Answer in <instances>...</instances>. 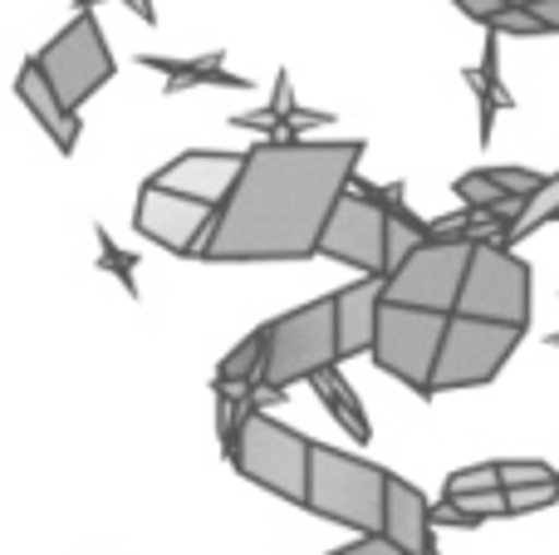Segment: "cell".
<instances>
[{"mask_svg":"<svg viewBox=\"0 0 559 555\" xmlns=\"http://www.w3.org/2000/svg\"><path fill=\"white\" fill-rule=\"evenodd\" d=\"M94 241H98V271L118 275V285H123V291L138 300V256H133V251H118V241L108 236L104 222L94 226Z\"/></svg>","mask_w":559,"mask_h":555,"instance_id":"603a6c76","label":"cell"},{"mask_svg":"<svg viewBox=\"0 0 559 555\" xmlns=\"http://www.w3.org/2000/svg\"><path fill=\"white\" fill-rule=\"evenodd\" d=\"M456 315H476V320L531 330V265L511 246H476Z\"/></svg>","mask_w":559,"mask_h":555,"instance_id":"9c48e42d","label":"cell"},{"mask_svg":"<svg viewBox=\"0 0 559 555\" xmlns=\"http://www.w3.org/2000/svg\"><path fill=\"white\" fill-rule=\"evenodd\" d=\"M35 59H39V69L49 74L55 94L64 98L74 114L108 84V79H114V69H118L114 64V49H108L104 25H98L94 10H74V20H69V25L59 29L49 45H39Z\"/></svg>","mask_w":559,"mask_h":555,"instance_id":"52a82bcc","label":"cell"},{"mask_svg":"<svg viewBox=\"0 0 559 555\" xmlns=\"http://www.w3.org/2000/svg\"><path fill=\"white\" fill-rule=\"evenodd\" d=\"M265 334H271L265 340V369H261V383H255V403L261 409L285 403V393L295 383H309L329 364H344L334 295H319V300L295 305V310L265 320Z\"/></svg>","mask_w":559,"mask_h":555,"instance_id":"7a4b0ae2","label":"cell"},{"mask_svg":"<svg viewBox=\"0 0 559 555\" xmlns=\"http://www.w3.org/2000/svg\"><path fill=\"white\" fill-rule=\"evenodd\" d=\"M506 5H535V0H506Z\"/></svg>","mask_w":559,"mask_h":555,"instance_id":"d6a6232c","label":"cell"},{"mask_svg":"<svg viewBox=\"0 0 559 555\" xmlns=\"http://www.w3.org/2000/svg\"><path fill=\"white\" fill-rule=\"evenodd\" d=\"M309 389H314V399L324 403V413L348 433V438L358 442V448H364V442H373V423H368V413H364V403H358L354 383L338 374V364L319 369L314 379H309Z\"/></svg>","mask_w":559,"mask_h":555,"instance_id":"d6986e66","label":"cell"},{"mask_svg":"<svg viewBox=\"0 0 559 555\" xmlns=\"http://www.w3.org/2000/svg\"><path fill=\"white\" fill-rule=\"evenodd\" d=\"M98 5V0H74V10H94Z\"/></svg>","mask_w":559,"mask_h":555,"instance_id":"1f68e13d","label":"cell"},{"mask_svg":"<svg viewBox=\"0 0 559 555\" xmlns=\"http://www.w3.org/2000/svg\"><path fill=\"white\" fill-rule=\"evenodd\" d=\"M133 226H138V236L157 241L173 256H202L206 236H212V226H216V206L173 192V187H157L153 177H147V182L138 187Z\"/></svg>","mask_w":559,"mask_h":555,"instance_id":"8fae6325","label":"cell"},{"mask_svg":"<svg viewBox=\"0 0 559 555\" xmlns=\"http://www.w3.org/2000/svg\"><path fill=\"white\" fill-rule=\"evenodd\" d=\"M319 256L358 275H388V212L348 182V192L329 212L324 236H319Z\"/></svg>","mask_w":559,"mask_h":555,"instance_id":"30bf717a","label":"cell"},{"mask_svg":"<svg viewBox=\"0 0 559 555\" xmlns=\"http://www.w3.org/2000/svg\"><path fill=\"white\" fill-rule=\"evenodd\" d=\"M241 167H246V153H226V147H187V153H177L173 163L157 167L153 182L173 187V192H182V197H197V202H206V206H222L226 197H231Z\"/></svg>","mask_w":559,"mask_h":555,"instance_id":"7c38bea8","label":"cell"},{"mask_svg":"<svg viewBox=\"0 0 559 555\" xmlns=\"http://www.w3.org/2000/svg\"><path fill=\"white\" fill-rule=\"evenodd\" d=\"M138 64L163 74V94H187V88H251L246 74L226 69V49H206V55H138Z\"/></svg>","mask_w":559,"mask_h":555,"instance_id":"2e32d148","label":"cell"},{"mask_svg":"<svg viewBox=\"0 0 559 555\" xmlns=\"http://www.w3.org/2000/svg\"><path fill=\"white\" fill-rule=\"evenodd\" d=\"M265 324L261 330H251L241 344H231L226 350V359L216 364V379L212 383H236V389H255L261 383V369H265Z\"/></svg>","mask_w":559,"mask_h":555,"instance_id":"ffe728a7","label":"cell"},{"mask_svg":"<svg viewBox=\"0 0 559 555\" xmlns=\"http://www.w3.org/2000/svg\"><path fill=\"white\" fill-rule=\"evenodd\" d=\"M329 555H334V551H329Z\"/></svg>","mask_w":559,"mask_h":555,"instance_id":"e575fe53","label":"cell"},{"mask_svg":"<svg viewBox=\"0 0 559 555\" xmlns=\"http://www.w3.org/2000/svg\"><path fill=\"white\" fill-rule=\"evenodd\" d=\"M231 128H246V133H261V138H299L305 128L314 123H334V114H319V108H305L295 98V84H289V69L275 74V94L265 108H251V114H231L226 118Z\"/></svg>","mask_w":559,"mask_h":555,"instance_id":"ac0fdd59","label":"cell"},{"mask_svg":"<svg viewBox=\"0 0 559 555\" xmlns=\"http://www.w3.org/2000/svg\"><path fill=\"white\" fill-rule=\"evenodd\" d=\"M432 501L423 497V487H413L407 477H388V511H383V536L407 555H432Z\"/></svg>","mask_w":559,"mask_h":555,"instance_id":"e0dca14e","label":"cell"},{"mask_svg":"<svg viewBox=\"0 0 559 555\" xmlns=\"http://www.w3.org/2000/svg\"><path fill=\"white\" fill-rule=\"evenodd\" d=\"M447 324H452V315L423 310V305H403V300H388L383 295L373 354H368V359L383 374H393L397 383H407L417 399H432V374H437V359H442Z\"/></svg>","mask_w":559,"mask_h":555,"instance_id":"5b68a950","label":"cell"},{"mask_svg":"<svg viewBox=\"0 0 559 555\" xmlns=\"http://www.w3.org/2000/svg\"><path fill=\"white\" fill-rule=\"evenodd\" d=\"M472 256H476V241H466V236H432V241H423L388 275V300L456 315L466 271H472Z\"/></svg>","mask_w":559,"mask_h":555,"instance_id":"ba28073f","label":"cell"},{"mask_svg":"<svg viewBox=\"0 0 559 555\" xmlns=\"http://www.w3.org/2000/svg\"><path fill=\"white\" fill-rule=\"evenodd\" d=\"M506 472V487H535V482H559V472L550 468V462L540 458H506L501 462Z\"/></svg>","mask_w":559,"mask_h":555,"instance_id":"484cf974","label":"cell"},{"mask_svg":"<svg viewBox=\"0 0 559 555\" xmlns=\"http://www.w3.org/2000/svg\"><path fill=\"white\" fill-rule=\"evenodd\" d=\"M334 555H407L403 546H393V541L383 536V531H373V536H358V541H348L344 551H334Z\"/></svg>","mask_w":559,"mask_h":555,"instance_id":"f1b7e54d","label":"cell"},{"mask_svg":"<svg viewBox=\"0 0 559 555\" xmlns=\"http://www.w3.org/2000/svg\"><path fill=\"white\" fill-rule=\"evenodd\" d=\"M452 197L462 206H506V202H525V197H511L501 182L491 177V167H476V173H462L452 182Z\"/></svg>","mask_w":559,"mask_h":555,"instance_id":"7402d4cb","label":"cell"},{"mask_svg":"<svg viewBox=\"0 0 559 555\" xmlns=\"http://www.w3.org/2000/svg\"><path fill=\"white\" fill-rule=\"evenodd\" d=\"M222 452H226V462H231L246 482H255L261 492L289 501V507H305L309 501V452H314V442L299 428H289V423L271 418L255 399H251V409H246L236 438L226 442Z\"/></svg>","mask_w":559,"mask_h":555,"instance_id":"277c9868","label":"cell"},{"mask_svg":"<svg viewBox=\"0 0 559 555\" xmlns=\"http://www.w3.org/2000/svg\"><path fill=\"white\" fill-rule=\"evenodd\" d=\"M15 94H20V104L29 108V118H35V123L49 133V143H55L59 153H74V147H79V114L55 94V84H49V74L39 69L35 55L20 64Z\"/></svg>","mask_w":559,"mask_h":555,"instance_id":"9a60e30c","label":"cell"},{"mask_svg":"<svg viewBox=\"0 0 559 555\" xmlns=\"http://www.w3.org/2000/svg\"><path fill=\"white\" fill-rule=\"evenodd\" d=\"M364 138H261L246 153L231 197L216 206V226L202 246V261H309L348 182L358 177Z\"/></svg>","mask_w":559,"mask_h":555,"instance_id":"6da1fadb","label":"cell"},{"mask_svg":"<svg viewBox=\"0 0 559 555\" xmlns=\"http://www.w3.org/2000/svg\"><path fill=\"white\" fill-rule=\"evenodd\" d=\"M550 344H555V350H559V334H550Z\"/></svg>","mask_w":559,"mask_h":555,"instance_id":"836d02e7","label":"cell"},{"mask_svg":"<svg viewBox=\"0 0 559 555\" xmlns=\"http://www.w3.org/2000/svg\"><path fill=\"white\" fill-rule=\"evenodd\" d=\"M496 487H506L501 462H476V468H456L447 477L442 497H472V492H496Z\"/></svg>","mask_w":559,"mask_h":555,"instance_id":"cb8c5ba5","label":"cell"},{"mask_svg":"<svg viewBox=\"0 0 559 555\" xmlns=\"http://www.w3.org/2000/svg\"><path fill=\"white\" fill-rule=\"evenodd\" d=\"M486 29H496V35H550L545 20L535 15V10H525V5H506Z\"/></svg>","mask_w":559,"mask_h":555,"instance_id":"4316f807","label":"cell"},{"mask_svg":"<svg viewBox=\"0 0 559 555\" xmlns=\"http://www.w3.org/2000/svg\"><path fill=\"white\" fill-rule=\"evenodd\" d=\"M555 222H559V173H545L540 192L525 197V212L511 232V246L525 241V236H535V232H545V226H555Z\"/></svg>","mask_w":559,"mask_h":555,"instance_id":"44dd1931","label":"cell"},{"mask_svg":"<svg viewBox=\"0 0 559 555\" xmlns=\"http://www.w3.org/2000/svg\"><path fill=\"white\" fill-rule=\"evenodd\" d=\"M521 340H525L521 324L452 315L447 340H442V359H437V374H432V399L456 393V389H486L491 379H501V369L521 350Z\"/></svg>","mask_w":559,"mask_h":555,"instance_id":"8992f818","label":"cell"},{"mask_svg":"<svg viewBox=\"0 0 559 555\" xmlns=\"http://www.w3.org/2000/svg\"><path fill=\"white\" fill-rule=\"evenodd\" d=\"M388 477H393V472L378 468V462H368V458H358V452L314 442V452H309V501H305V511L334 521V527H348L354 536H373V531H383Z\"/></svg>","mask_w":559,"mask_h":555,"instance_id":"3957f363","label":"cell"},{"mask_svg":"<svg viewBox=\"0 0 559 555\" xmlns=\"http://www.w3.org/2000/svg\"><path fill=\"white\" fill-rule=\"evenodd\" d=\"M501 39H506V35L486 29V49H481V59L462 69V84L472 88V98H476V143H481V147H491V138H496V118L511 114V108H515L511 84L501 79Z\"/></svg>","mask_w":559,"mask_h":555,"instance_id":"5bb4252c","label":"cell"},{"mask_svg":"<svg viewBox=\"0 0 559 555\" xmlns=\"http://www.w3.org/2000/svg\"><path fill=\"white\" fill-rule=\"evenodd\" d=\"M388 295V275H358L344 291H334V310H338V354L358 359L373 354V334H378V310Z\"/></svg>","mask_w":559,"mask_h":555,"instance_id":"4fadbf2b","label":"cell"},{"mask_svg":"<svg viewBox=\"0 0 559 555\" xmlns=\"http://www.w3.org/2000/svg\"><path fill=\"white\" fill-rule=\"evenodd\" d=\"M525 10H535V15L545 20V29L559 35V0H535V5H525Z\"/></svg>","mask_w":559,"mask_h":555,"instance_id":"4dcf8cb0","label":"cell"},{"mask_svg":"<svg viewBox=\"0 0 559 555\" xmlns=\"http://www.w3.org/2000/svg\"><path fill=\"white\" fill-rule=\"evenodd\" d=\"M511 497V517H531V511H545L559 501V482H535V487H506Z\"/></svg>","mask_w":559,"mask_h":555,"instance_id":"d4e9b609","label":"cell"},{"mask_svg":"<svg viewBox=\"0 0 559 555\" xmlns=\"http://www.w3.org/2000/svg\"><path fill=\"white\" fill-rule=\"evenodd\" d=\"M432 555H437V551H432Z\"/></svg>","mask_w":559,"mask_h":555,"instance_id":"d590c367","label":"cell"},{"mask_svg":"<svg viewBox=\"0 0 559 555\" xmlns=\"http://www.w3.org/2000/svg\"><path fill=\"white\" fill-rule=\"evenodd\" d=\"M452 5L462 10L466 20H476V25H491V20L506 10V0H452Z\"/></svg>","mask_w":559,"mask_h":555,"instance_id":"f546056e","label":"cell"},{"mask_svg":"<svg viewBox=\"0 0 559 555\" xmlns=\"http://www.w3.org/2000/svg\"><path fill=\"white\" fill-rule=\"evenodd\" d=\"M491 177L511 197H535L540 192V182H545V173H535V167H491Z\"/></svg>","mask_w":559,"mask_h":555,"instance_id":"83f0119b","label":"cell"}]
</instances>
